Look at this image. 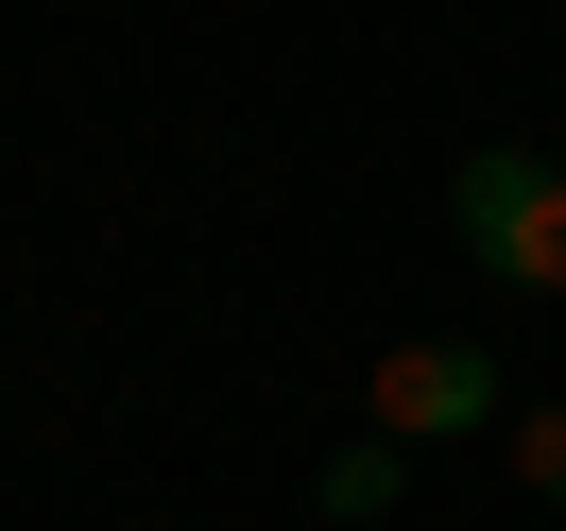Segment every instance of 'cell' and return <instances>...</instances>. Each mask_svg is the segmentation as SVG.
Returning <instances> with one entry per match:
<instances>
[{
  "instance_id": "1",
  "label": "cell",
  "mask_w": 566,
  "mask_h": 531,
  "mask_svg": "<svg viewBox=\"0 0 566 531\" xmlns=\"http://www.w3.org/2000/svg\"><path fill=\"white\" fill-rule=\"evenodd\" d=\"M447 223H463V257H481L497 291H566V172L532 138H481L447 172Z\"/></svg>"
},
{
  "instance_id": "2",
  "label": "cell",
  "mask_w": 566,
  "mask_h": 531,
  "mask_svg": "<svg viewBox=\"0 0 566 531\" xmlns=\"http://www.w3.org/2000/svg\"><path fill=\"white\" fill-rule=\"evenodd\" d=\"M360 412H378L395 446H463V428H515V378H497L481 343H378Z\"/></svg>"
},
{
  "instance_id": "3",
  "label": "cell",
  "mask_w": 566,
  "mask_h": 531,
  "mask_svg": "<svg viewBox=\"0 0 566 531\" xmlns=\"http://www.w3.org/2000/svg\"><path fill=\"white\" fill-rule=\"evenodd\" d=\"M395 480H412V446H395V428L326 446V514H344V531H378V514H395Z\"/></svg>"
},
{
  "instance_id": "4",
  "label": "cell",
  "mask_w": 566,
  "mask_h": 531,
  "mask_svg": "<svg viewBox=\"0 0 566 531\" xmlns=\"http://www.w3.org/2000/svg\"><path fill=\"white\" fill-rule=\"evenodd\" d=\"M515 480H532V497L566 514V412H515Z\"/></svg>"
}]
</instances>
